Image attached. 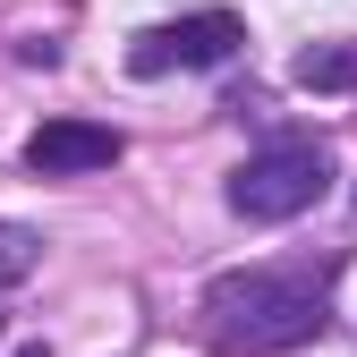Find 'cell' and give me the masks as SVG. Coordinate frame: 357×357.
Wrapping results in <instances>:
<instances>
[{"label":"cell","mask_w":357,"mask_h":357,"mask_svg":"<svg viewBox=\"0 0 357 357\" xmlns=\"http://www.w3.org/2000/svg\"><path fill=\"white\" fill-rule=\"evenodd\" d=\"M332 324V264H247L204 289V332L221 357H281Z\"/></svg>","instance_id":"6da1fadb"},{"label":"cell","mask_w":357,"mask_h":357,"mask_svg":"<svg viewBox=\"0 0 357 357\" xmlns=\"http://www.w3.org/2000/svg\"><path fill=\"white\" fill-rule=\"evenodd\" d=\"M332 178H340V162L324 137H281V145H264L230 170V213L238 221H298V213L324 204Z\"/></svg>","instance_id":"7a4b0ae2"},{"label":"cell","mask_w":357,"mask_h":357,"mask_svg":"<svg viewBox=\"0 0 357 357\" xmlns=\"http://www.w3.org/2000/svg\"><path fill=\"white\" fill-rule=\"evenodd\" d=\"M247 43V26L230 9H196V17H170V26H145L128 43V68L137 77H170V68H221Z\"/></svg>","instance_id":"3957f363"},{"label":"cell","mask_w":357,"mask_h":357,"mask_svg":"<svg viewBox=\"0 0 357 357\" xmlns=\"http://www.w3.org/2000/svg\"><path fill=\"white\" fill-rule=\"evenodd\" d=\"M128 145H119V128L102 119H43L34 137H26V170L43 178H85V170H111Z\"/></svg>","instance_id":"277c9868"},{"label":"cell","mask_w":357,"mask_h":357,"mask_svg":"<svg viewBox=\"0 0 357 357\" xmlns=\"http://www.w3.org/2000/svg\"><path fill=\"white\" fill-rule=\"evenodd\" d=\"M289 77L306 94H357V43H306L289 60Z\"/></svg>","instance_id":"5b68a950"},{"label":"cell","mask_w":357,"mask_h":357,"mask_svg":"<svg viewBox=\"0 0 357 357\" xmlns=\"http://www.w3.org/2000/svg\"><path fill=\"white\" fill-rule=\"evenodd\" d=\"M26 273H34V238H26V230H0V289L26 281Z\"/></svg>","instance_id":"8992f818"},{"label":"cell","mask_w":357,"mask_h":357,"mask_svg":"<svg viewBox=\"0 0 357 357\" xmlns=\"http://www.w3.org/2000/svg\"><path fill=\"white\" fill-rule=\"evenodd\" d=\"M17 357H52V349H43V340H26V349H17Z\"/></svg>","instance_id":"52a82bcc"}]
</instances>
